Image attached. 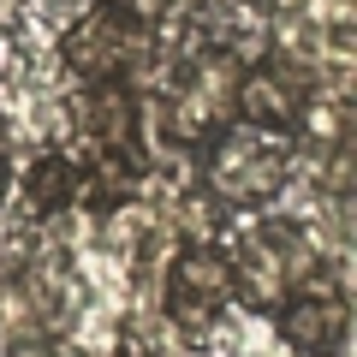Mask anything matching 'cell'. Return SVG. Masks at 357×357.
Returning a JSON list of instances; mask_svg holds the SVG:
<instances>
[{
	"label": "cell",
	"mask_w": 357,
	"mask_h": 357,
	"mask_svg": "<svg viewBox=\"0 0 357 357\" xmlns=\"http://www.w3.org/2000/svg\"><path fill=\"white\" fill-rule=\"evenodd\" d=\"M6 178H13V167H6V137H0V197H6Z\"/></svg>",
	"instance_id": "cell-5"
},
{
	"label": "cell",
	"mask_w": 357,
	"mask_h": 357,
	"mask_svg": "<svg viewBox=\"0 0 357 357\" xmlns=\"http://www.w3.org/2000/svg\"><path fill=\"white\" fill-rule=\"evenodd\" d=\"M292 173V137L280 131H220L208 155V191L232 208H256L286 185Z\"/></svg>",
	"instance_id": "cell-1"
},
{
	"label": "cell",
	"mask_w": 357,
	"mask_h": 357,
	"mask_svg": "<svg viewBox=\"0 0 357 357\" xmlns=\"http://www.w3.org/2000/svg\"><path fill=\"white\" fill-rule=\"evenodd\" d=\"M345 321H351V310H345V292L333 280H304L280 304V333L310 357H340Z\"/></svg>",
	"instance_id": "cell-3"
},
{
	"label": "cell",
	"mask_w": 357,
	"mask_h": 357,
	"mask_svg": "<svg viewBox=\"0 0 357 357\" xmlns=\"http://www.w3.org/2000/svg\"><path fill=\"white\" fill-rule=\"evenodd\" d=\"M143 54H149V30L131 13H119V6L89 13L84 24L72 30V42H66L72 72H84L89 84H119V77H131L143 66Z\"/></svg>",
	"instance_id": "cell-2"
},
{
	"label": "cell",
	"mask_w": 357,
	"mask_h": 357,
	"mask_svg": "<svg viewBox=\"0 0 357 357\" xmlns=\"http://www.w3.org/2000/svg\"><path fill=\"white\" fill-rule=\"evenodd\" d=\"M227 292H232V274H227V256H215V250H185L178 256V268H173V280H167V310H173L185 328H208V321L220 316V304H227Z\"/></svg>",
	"instance_id": "cell-4"
}]
</instances>
